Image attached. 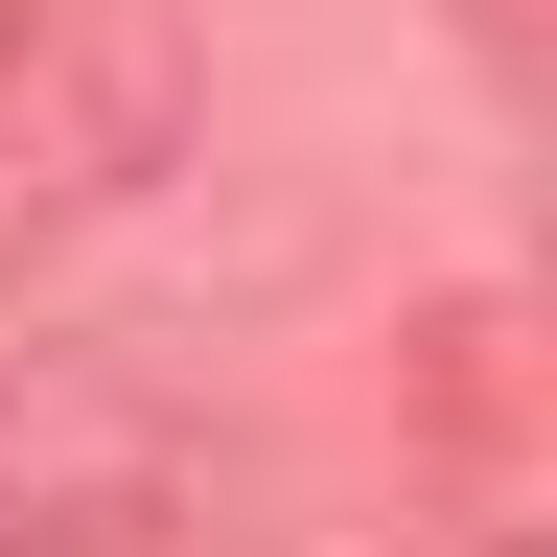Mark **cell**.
I'll return each mask as SVG.
<instances>
[{
    "mask_svg": "<svg viewBox=\"0 0 557 557\" xmlns=\"http://www.w3.org/2000/svg\"><path fill=\"white\" fill-rule=\"evenodd\" d=\"M0 557H163V487H139V465H70V442L0 418Z\"/></svg>",
    "mask_w": 557,
    "mask_h": 557,
    "instance_id": "cell-1",
    "label": "cell"
},
{
    "mask_svg": "<svg viewBox=\"0 0 557 557\" xmlns=\"http://www.w3.org/2000/svg\"><path fill=\"white\" fill-rule=\"evenodd\" d=\"M487 557H557V534H487Z\"/></svg>",
    "mask_w": 557,
    "mask_h": 557,
    "instance_id": "cell-2",
    "label": "cell"
}]
</instances>
